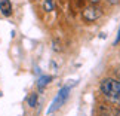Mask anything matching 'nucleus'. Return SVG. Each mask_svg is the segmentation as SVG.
Wrapping results in <instances>:
<instances>
[{"instance_id":"obj_2","label":"nucleus","mask_w":120,"mask_h":116,"mask_svg":"<svg viewBox=\"0 0 120 116\" xmlns=\"http://www.w3.org/2000/svg\"><path fill=\"white\" fill-rule=\"evenodd\" d=\"M70 91H71V86H62L61 89L58 91V94L55 95V98L52 101V104H50V107L48 109V115L55 113L56 110H59L64 104H65L68 95H70Z\"/></svg>"},{"instance_id":"obj_3","label":"nucleus","mask_w":120,"mask_h":116,"mask_svg":"<svg viewBox=\"0 0 120 116\" xmlns=\"http://www.w3.org/2000/svg\"><path fill=\"white\" fill-rule=\"evenodd\" d=\"M101 15H102V11H101L96 4H89V6H86L82 11V18L87 24H92V22H95L96 20H99Z\"/></svg>"},{"instance_id":"obj_7","label":"nucleus","mask_w":120,"mask_h":116,"mask_svg":"<svg viewBox=\"0 0 120 116\" xmlns=\"http://www.w3.org/2000/svg\"><path fill=\"white\" fill-rule=\"evenodd\" d=\"M37 101H39V94L37 92H31L28 95V98H27V104H28L31 109H34L36 106H37Z\"/></svg>"},{"instance_id":"obj_1","label":"nucleus","mask_w":120,"mask_h":116,"mask_svg":"<svg viewBox=\"0 0 120 116\" xmlns=\"http://www.w3.org/2000/svg\"><path fill=\"white\" fill-rule=\"evenodd\" d=\"M99 91L110 100H120V80L116 77H104L99 82Z\"/></svg>"},{"instance_id":"obj_10","label":"nucleus","mask_w":120,"mask_h":116,"mask_svg":"<svg viewBox=\"0 0 120 116\" xmlns=\"http://www.w3.org/2000/svg\"><path fill=\"white\" fill-rule=\"evenodd\" d=\"M107 2H108L110 4H119V3H120V0H107Z\"/></svg>"},{"instance_id":"obj_5","label":"nucleus","mask_w":120,"mask_h":116,"mask_svg":"<svg viewBox=\"0 0 120 116\" xmlns=\"http://www.w3.org/2000/svg\"><path fill=\"white\" fill-rule=\"evenodd\" d=\"M101 116H120V107H104L101 109Z\"/></svg>"},{"instance_id":"obj_8","label":"nucleus","mask_w":120,"mask_h":116,"mask_svg":"<svg viewBox=\"0 0 120 116\" xmlns=\"http://www.w3.org/2000/svg\"><path fill=\"white\" fill-rule=\"evenodd\" d=\"M43 9L46 12H52L55 9V0H43Z\"/></svg>"},{"instance_id":"obj_11","label":"nucleus","mask_w":120,"mask_h":116,"mask_svg":"<svg viewBox=\"0 0 120 116\" xmlns=\"http://www.w3.org/2000/svg\"><path fill=\"white\" fill-rule=\"evenodd\" d=\"M99 2H101V0H89V3H90V4H98Z\"/></svg>"},{"instance_id":"obj_12","label":"nucleus","mask_w":120,"mask_h":116,"mask_svg":"<svg viewBox=\"0 0 120 116\" xmlns=\"http://www.w3.org/2000/svg\"><path fill=\"white\" fill-rule=\"evenodd\" d=\"M113 103H117V104H119L117 107H120V100H113Z\"/></svg>"},{"instance_id":"obj_6","label":"nucleus","mask_w":120,"mask_h":116,"mask_svg":"<svg viewBox=\"0 0 120 116\" xmlns=\"http://www.w3.org/2000/svg\"><path fill=\"white\" fill-rule=\"evenodd\" d=\"M50 82H52V76H49V75H43V76H40V77H39V80H37V88L41 91L45 86H48Z\"/></svg>"},{"instance_id":"obj_9","label":"nucleus","mask_w":120,"mask_h":116,"mask_svg":"<svg viewBox=\"0 0 120 116\" xmlns=\"http://www.w3.org/2000/svg\"><path fill=\"white\" fill-rule=\"evenodd\" d=\"M120 43V27H119V31H117V36L114 39V45H119Z\"/></svg>"},{"instance_id":"obj_4","label":"nucleus","mask_w":120,"mask_h":116,"mask_svg":"<svg viewBox=\"0 0 120 116\" xmlns=\"http://www.w3.org/2000/svg\"><path fill=\"white\" fill-rule=\"evenodd\" d=\"M0 12H2L3 16H11L13 12L12 3L11 0H0Z\"/></svg>"}]
</instances>
